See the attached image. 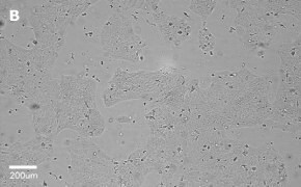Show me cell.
I'll return each mask as SVG.
<instances>
[{
	"label": "cell",
	"instance_id": "obj_1",
	"mask_svg": "<svg viewBox=\"0 0 301 187\" xmlns=\"http://www.w3.org/2000/svg\"><path fill=\"white\" fill-rule=\"evenodd\" d=\"M133 26L134 23L127 14L117 12L111 16L101 31L104 50L117 59L141 61L146 43L136 35Z\"/></svg>",
	"mask_w": 301,
	"mask_h": 187
},
{
	"label": "cell",
	"instance_id": "obj_2",
	"mask_svg": "<svg viewBox=\"0 0 301 187\" xmlns=\"http://www.w3.org/2000/svg\"><path fill=\"white\" fill-rule=\"evenodd\" d=\"M216 4H217V1H214V0H211V1H209V0H194V1H191L188 10L197 14L202 19V21H207L209 16L212 14Z\"/></svg>",
	"mask_w": 301,
	"mask_h": 187
},
{
	"label": "cell",
	"instance_id": "obj_3",
	"mask_svg": "<svg viewBox=\"0 0 301 187\" xmlns=\"http://www.w3.org/2000/svg\"><path fill=\"white\" fill-rule=\"evenodd\" d=\"M207 23L202 21V28L200 29V48L204 52H212L215 46V37L212 33L207 29Z\"/></svg>",
	"mask_w": 301,
	"mask_h": 187
},
{
	"label": "cell",
	"instance_id": "obj_4",
	"mask_svg": "<svg viewBox=\"0 0 301 187\" xmlns=\"http://www.w3.org/2000/svg\"><path fill=\"white\" fill-rule=\"evenodd\" d=\"M10 21H18L20 19V16H19V12L17 10H10V15H8Z\"/></svg>",
	"mask_w": 301,
	"mask_h": 187
},
{
	"label": "cell",
	"instance_id": "obj_5",
	"mask_svg": "<svg viewBox=\"0 0 301 187\" xmlns=\"http://www.w3.org/2000/svg\"><path fill=\"white\" fill-rule=\"evenodd\" d=\"M131 117H116V122L119 123H130L131 122Z\"/></svg>",
	"mask_w": 301,
	"mask_h": 187
},
{
	"label": "cell",
	"instance_id": "obj_6",
	"mask_svg": "<svg viewBox=\"0 0 301 187\" xmlns=\"http://www.w3.org/2000/svg\"><path fill=\"white\" fill-rule=\"evenodd\" d=\"M264 51H263V50H260V51H259V53H258V55H259V56H261V57H263V56H264Z\"/></svg>",
	"mask_w": 301,
	"mask_h": 187
},
{
	"label": "cell",
	"instance_id": "obj_7",
	"mask_svg": "<svg viewBox=\"0 0 301 187\" xmlns=\"http://www.w3.org/2000/svg\"><path fill=\"white\" fill-rule=\"evenodd\" d=\"M234 31H236V28H235V27H231L230 28V32H234Z\"/></svg>",
	"mask_w": 301,
	"mask_h": 187
}]
</instances>
